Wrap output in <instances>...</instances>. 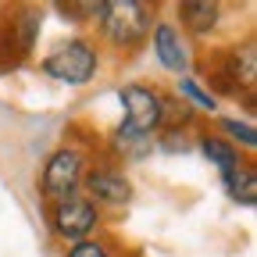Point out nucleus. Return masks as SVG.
Returning a JSON list of instances; mask_svg holds the SVG:
<instances>
[{
  "label": "nucleus",
  "mask_w": 257,
  "mask_h": 257,
  "mask_svg": "<svg viewBox=\"0 0 257 257\" xmlns=\"http://www.w3.org/2000/svg\"><path fill=\"white\" fill-rule=\"evenodd\" d=\"M68 257H107V250H104V243H96V239H82V243H75L68 250Z\"/></svg>",
  "instance_id": "nucleus-15"
},
{
  "label": "nucleus",
  "mask_w": 257,
  "mask_h": 257,
  "mask_svg": "<svg viewBox=\"0 0 257 257\" xmlns=\"http://www.w3.org/2000/svg\"><path fill=\"white\" fill-rule=\"evenodd\" d=\"M57 11H64V18L82 22L89 15H100V0H89V4H57Z\"/></svg>",
  "instance_id": "nucleus-14"
},
{
  "label": "nucleus",
  "mask_w": 257,
  "mask_h": 257,
  "mask_svg": "<svg viewBox=\"0 0 257 257\" xmlns=\"http://www.w3.org/2000/svg\"><path fill=\"white\" fill-rule=\"evenodd\" d=\"M225 186H229V197L239 200L243 207H253V204H257V172H253L250 165H239L236 175L225 182Z\"/></svg>",
  "instance_id": "nucleus-11"
},
{
  "label": "nucleus",
  "mask_w": 257,
  "mask_h": 257,
  "mask_svg": "<svg viewBox=\"0 0 257 257\" xmlns=\"http://www.w3.org/2000/svg\"><path fill=\"white\" fill-rule=\"evenodd\" d=\"M96 50L89 40H68L61 43L57 50L47 54L43 61V72L57 82H68V86H86L93 75H96Z\"/></svg>",
  "instance_id": "nucleus-2"
},
{
  "label": "nucleus",
  "mask_w": 257,
  "mask_h": 257,
  "mask_svg": "<svg viewBox=\"0 0 257 257\" xmlns=\"http://www.w3.org/2000/svg\"><path fill=\"white\" fill-rule=\"evenodd\" d=\"M154 54H157V61L165 64L168 72H189V50H186V43H182V36L172 29V25H157L154 29Z\"/></svg>",
  "instance_id": "nucleus-7"
},
{
  "label": "nucleus",
  "mask_w": 257,
  "mask_h": 257,
  "mask_svg": "<svg viewBox=\"0 0 257 257\" xmlns=\"http://www.w3.org/2000/svg\"><path fill=\"white\" fill-rule=\"evenodd\" d=\"M86 189H89L93 200L111 204V207H121V204L133 200V182L114 168H93L86 175Z\"/></svg>",
  "instance_id": "nucleus-6"
},
{
  "label": "nucleus",
  "mask_w": 257,
  "mask_h": 257,
  "mask_svg": "<svg viewBox=\"0 0 257 257\" xmlns=\"http://www.w3.org/2000/svg\"><path fill=\"white\" fill-rule=\"evenodd\" d=\"M221 128H225V133H229L232 140H239L246 150H253V147H257V133H253V128H250L246 121H236V118H221Z\"/></svg>",
  "instance_id": "nucleus-13"
},
{
  "label": "nucleus",
  "mask_w": 257,
  "mask_h": 257,
  "mask_svg": "<svg viewBox=\"0 0 257 257\" xmlns=\"http://www.w3.org/2000/svg\"><path fill=\"white\" fill-rule=\"evenodd\" d=\"M118 100H121V111H125L121 128H128L136 136H154V128H161V121H165V100H161V93L143 86V82L121 86Z\"/></svg>",
  "instance_id": "nucleus-3"
},
{
  "label": "nucleus",
  "mask_w": 257,
  "mask_h": 257,
  "mask_svg": "<svg viewBox=\"0 0 257 257\" xmlns=\"http://www.w3.org/2000/svg\"><path fill=\"white\" fill-rule=\"evenodd\" d=\"M229 64L218 72V75H225L232 82V89H239V86H253V79H257V57H253V43H246L243 50H232L229 57H225Z\"/></svg>",
  "instance_id": "nucleus-9"
},
{
  "label": "nucleus",
  "mask_w": 257,
  "mask_h": 257,
  "mask_svg": "<svg viewBox=\"0 0 257 257\" xmlns=\"http://www.w3.org/2000/svg\"><path fill=\"white\" fill-rule=\"evenodd\" d=\"M179 93H182V96H186V100L197 107V111H214V107H218L214 96H211V93H204L193 79H182V82H179Z\"/></svg>",
  "instance_id": "nucleus-12"
},
{
  "label": "nucleus",
  "mask_w": 257,
  "mask_h": 257,
  "mask_svg": "<svg viewBox=\"0 0 257 257\" xmlns=\"http://www.w3.org/2000/svg\"><path fill=\"white\" fill-rule=\"evenodd\" d=\"M96 18L114 47H136L150 36V8L140 0H100Z\"/></svg>",
  "instance_id": "nucleus-1"
},
{
  "label": "nucleus",
  "mask_w": 257,
  "mask_h": 257,
  "mask_svg": "<svg viewBox=\"0 0 257 257\" xmlns=\"http://www.w3.org/2000/svg\"><path fill=\"white\" fill-rule=\"evenodd\" d=\"M179 18L189 32H197V36H207V32L218 25L221 18V8L214 0H182L179 4Z\"/></svg>",
  "instance_id": "nucleus-8"
},
{
  "label": "nucleus",
  "mask_w": 257,
  "mask_h": 257,
  "mask_svg": "<svg viewBox=\"0 0 257 257\" xmlns=\"http://www.w3.org/2000/svg\"><path fill=\"white\" fill-rule=\"evenodd\" d=\"M82 186V154L64 147L57 154H50L47 168H43V179H40V193L50 200V204H61L75 197V189Z\"/></svg>",
  "instance_id": "nucleus-4"
},
{
  "label": "nucleus",
  "mask_w": 257,
  "mask_h": 257,
  "mask_svg": "<svg viewBox=\"0 0 257 257\" xmlns=\"http://www.w3.org/2000/svg\"><path fill=\"white\" fill-rule=\"evenodd\" d=\"M200 150H204V157L211 161V165L221 172L225 182L236 175V168H239V150H236L229 140H221V136H204V140H200Z\"/></svg>",
  "instance_id": "nucleus-10"
},
{
  "label": "nucleus",
  "mask_w": 257,
  "mask_h": 257,
  "mask_svg": "<svg viewBox=\"0 0 257 257\" xmlns=\"http://www.w3.org/2000/svg\"><path fill=\"white\" fill-rule=\"evenodd\" d=\"M96 221H100L96 204L86 200V197H68V200L54 204V211H50L54 232H57L61 239H75V243H82V239L96 229Z\"/></svg>",
  "instance_id": "nucleus-5"
}]
</instances>
